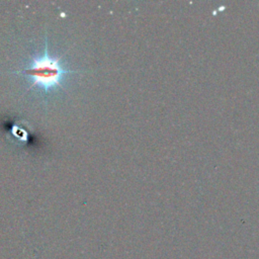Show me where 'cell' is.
Masks as SVG:
<instances>
[{
    "label": "cell",
    "instance_id": "obj_1",
    "mask_svg": "<svg viewBox=\"0 0 259 259\" xmlns=\"http://www.w3.org/2000/svg\"><path fill=\"white\" fill-rule=\"evenodd\" d=\"M76 71L70 70L64 65L63 58L49 54L48 40L45 39L42 53L32 57L30 64L15 74L25 75L30 78L28 90L34 89L37 93L47 95L55 90L63 88L66 79Z\"/></svg>",
    "mask_w": 259,
    "mask_h": 259
}]
</instances>
